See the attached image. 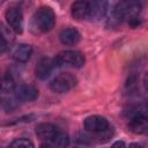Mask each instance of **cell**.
<instances>
[{
  "mask_svg": "<svg viewBox=\"0 0 148 148\" xmlns=\"http://www.w3.org/2000/svg\"><path fill=\"white\" fill-rule=\"evenodd\" d=\"M141 10V5L138 1H120L113 8V17L118 21L134 22Z\"/></svg>",
  "mask_w": 148,
  "mask_h": 148,
  "instance_id": "1",
  "label": "cell"
},
{
  "mask_svg": "<svg viewBox=\"0 0 148 148\" xmlns=\"http://www.w3.org/2000/svg\"><path fill=\"white\" fill-rule=\"evenodd\" d=\"M34 23L35 27L40 32H47L53 29L56 24V14L52 8L43 6L38 8V10L34 15Z\"/></svg>",
  "mask_w": 148,
  "mask_h": 148,
  "instance_id": "2",
  "label": "cell"
},
{
  "mask_svg": "<svg viewBox=\"0 0 148 148\" xmlns=\"http://www.w3.org/2000/svg\"><path fill=\"white\" fill-rule=\"evenodd\" d=\"M57 66H66V67H73V68H80L84 64V57L81 52L74 51V50H66L59 52L56 58Z\"/></svg>",
  "mask_w": 148,
  "mask_h": 148,
  "instance_id": "3",
  "label": "cell"
},
{
  "mask_svg": "<svg viewBox=\"0 0 148 148\" xmlns=\"http://www.w3.org/2000/svg\"><path fill=\"white\" fill-rule=\"evenodd\" d=\"M76 84V77L71 73H60L51 82L50 88L57 94H66Z\"/></svg>",
  "mask_w": 148,
  "mask_h": 148,
  "instance_id": "4",
  "label": "cell"
},
{
  "mask_svg": "<svg viewBox=\"0 0 148 148\" xmlns=\"http://www.w3.org/2000/svg\"><path fill=\"white\" fill-rule=\"evenodd\" d=\"M7 24L9 25V28L16 32V34H21L23 30V15L22 12L18 7L12 6L9 8H7L6 14H5Z\"/></svg>",
  "mask_w": 148,
  "mask_h": 148,
  "instance_id": "5",
  "label": "cell"
},
{
  "mask_svg": "<svg viewBox=\"0 0 148 148\" xmlns=\"http://www.w3.org/2000/svg\"><path fill=\"white\" fill-rule=\"evenodd\" d=\"M83 126H84L86 131L89 132V133H91V134L102 133V132L106 131L110 127L109 121L106 120V118H104L102 116H97V114L87 117L84 119Z\"/></svg>",
  "mask_w": 148,
  "mask_h": 148,
  "instance_id": "6",
  "label": "cell"
},
{
  "mask_svg": "<svg viewBox=\"0 0 148 148\" xmlns=\"http://www.w3.org/2000/svg\"><path fill=\"white\" fill-rule=\"evenodd\" d=\"M15 98L20 102H32L38 96V90L32 84H21L15 89Z\"/></svg>",
  "mask_w": 148,
  "mask_h": 148,
  "instance_id": "7",
  "label": "cell"
},
{
  "mask_svg": "<svg viewBox=\"0 0 148 148\" xmlns=\"http://www.w3.org/2000/svg\"><path fill=\"white\" fill-rule=\"evenodd\" d=\"M128 128L134 134H143L148 132V117L145 114H133L128 121Z\"/></svg>",
  "mask_w": 148,
  "mask_h": 148,
  "instance_id": "8",
  "label": "cell"
},
{
  "mask_svg": "<svg viewBox=\"0 0 148 148\" xmlns=\"http://www.w3.org/2000/svg\"><path fill=\"white\" fill-rule=\"evenodd\" d=\"M56 66H57V64H56L54 59L42 58L37 62V66H36V69H35V74H36V76L38 79L45 80L51 75V73H52V71L54 69Z\"/></svg>",
  "mask_w": 148,
  "mask_h": 148,
  "instance_id": "9",
  "label": "cell"
},
{
  "mask_svg": "<svg viewBox=\"0 0 148 148\" xmlns=\"http://www.w3.org/2000/svg\"><path fill=\"white\" fill-rule=\"evenodd\" d=\"M58 127L50 123H42L36 127V134L40 140L44 141H52L54 135L58 132Z\"/></svg>",
  "mask_w": 148,
  "mask_h": 148,
  "instance_id": "10",
  "label": "cell"
},
{
  "mask_svg": "<svg viewBox=\"0 0 148 148\" xmlns=\"http://www.w3.org/2000/svg\"><path fill=\"white\" fill-rule=\"evenodd\" d=\"M80 32L77 31V29L75 28H66V29H62L59 34V39L60 42L64 44V45H68V46H72V45H75L79 40H80Z\"/></svg>",
  "mask_w": 148,
  "mask_h": 148,
  "instance_id": "11",
  "label": "cell"
},
{
  "mask_svg": "<svg viewBox=\"0 0 148 148\" xmlns=\"http://www.w3.org/2000/svg\"><path fill=\"white\" fill-rule=\"evenodd\" d=\"M106 6L108 3L105 1H89L88 18L101 20L106 13Z\"/></svg>",
  "mask_w": 148,
  "mask_h": 148,
  "instance_id": "12",
  "label": "cell"
},
{
  "mask_svg": "<svg viewBox=\"0 0 148 148\" xmlns=\"http://www.w3.org/2000/svg\"><path fill=\"white\" fill-rule=\"evenodd\" d=\"M89 1H75L71 6V14L75 20L88 18Z\"/></svg>",
  "mask_w": 148,
  "mask_h": 148,
  "instance_id": "13",
  "label": "cell"
},
{
  "mask_svg": "<svg viewBox=\"0 0 148 148\" xmlns=\"http://www.w3.org/2000/svg\"><path fill=\"white\" fill-rule=\"evenodd\" d=\"M32 52V47L29 44H18L14 47L12 52V57L17 62H25L29 60Z\"/></svg>",
  "mask_w": 148,
  "mask_h": 148,
  "instance_id": "14",
  "label": "cell"
},
{
  "mask_svg": "<svg viewBox=\"0 0 148 148\" xmlns=\"http://www.w3.org/2000/svg\"><path fill=\"white\" fill-rule=\"evenodd\" d=\"M53 143V146H56L57 148H66L69 145V136L67 133L62 132V131H58L57 134L54 135V138L51 141Z\"/></svg>",
  "mask_w": 148,
  "mask_h": 148,
  "instance_id": "15",
  "label": "cell"
},
{
  "mask_svg": "<svg viewBox=\"0 0 148 148\" xmlns=\"http://www.w3.org/2000/svg\"><path fill=\"white\" fill-rule=\"evenodd\" d=\"M8 148H35V146L27 138H17L10 142Z\"/></svg>",
  "mask_w": 148,
  "mask_h": 148,
  "instance_id": "16",
  "label": "cell"
},
{
  "mask_svg": "<svg viewBox=\"0 0 148 148\" xmlns=\"http://www.w3.org/2000/svg\"><path fill=\"white\" fill-rule=\"evenodd\" d=\"M136 113H140V114H145V116H147L148 117V102L145 104V105H142V106H140L133 114H136ZM132 114V116H133Z\"/></svg>",
  "mask_w": 148,
  "mask_h": 148,
  "instance_id": "17",
  "label": "cell"
},
{
  "mask_svg": "<svg viewBox=\"0 0 148 148\" xmlns=\"http://www.w3.org/2000/svg\"><path fill=\"white\" fill-rule=\"evenodd\" d=\"M111 148H125V143H124V141H116L112 146H111Z\"/></svg>",
  "mask_w": 148,
  "mask_h": 148,
  "instance_id": "18",
  "label": "cell"
},
{
  "mask_svg": "<svg viewBox=\"0 0 148 148\" xmlns=\"http://www.w3.org/2000/svg\"><path fill=\"white\" fill-rule=\"evenodd\" d=\"M0 39H1V49H0V51H1V52H3V51H5V49H6V46H7V43H6L5 36H3V35H1V36H0Z\"/></svg>",
  "mask_w": 148,
  "mask_h": 148,
  "instance_id": "19",
  "label": "cell"
},
{
  "mask_svg": "<svg viewBox=\"0 0 148 148\" xmlns=\"http://www.w3.org/2000/svg\"><path fill=\"white\" fill-rule=\"evenodd\" d=\"M130 148H142V146H140L139 143H131Z\"/></svg>",
  "mask_w": 148,
  "mask_h": 148,
  "instance_id": "20",
  "label": "cell"
},
{
  "mask_svg": "<svg viewBox=\"0 0 148 148\" xmlns=\"http://www.w3.org/2000/svg\"><path fill=\"white\" fill-rule=\"evenodd\" d=\"M39 148H53V147L51 145H49V143H43V145H40Z\"/></svg>",
  "mask_w": 148,
  "mask_h": 148,
  "instance_id": "21",
  "label": "cell"
}]
</instances>
